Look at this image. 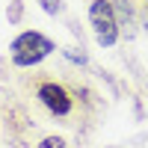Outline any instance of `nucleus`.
Returning <instances> with one entry per match:
<instances>
[{
	"mask_svg": "<svg viewBox=\"0 0 148 148\" xmlns=\"http://www.w3.org/2000/svg\"><path fill=\"white\" fill-rule=\"evenodd\" d=\"M68 59H74V62H86V56L77 53V51H68Z\"/></svg>",
	"mask_w": 148,
	"mask_h": 148,
	"instance_id": "obj_6",
	"label": "nucleus"
},
{
	"mask_svg": "<svg viewBox=\"0 0 148 148\" xmlns=\"http://www.w3.org/2000/svg\"><path fill=\"white\" fill-rule=\"evenodd\" d=\"M42 6H45V12L56 15V12H59V0H42Z\"/></svg>",
	"mask_w": 148,
	"mask_h": 148,
	"instance_id": "obj_5",
	"label": "nucleus"
},
{
	"mask_svg": "<svg viewBox=\"0 0 148 148\" xmlns=\"http://www.w3.org/2000/svg\"><path fill=\"white\" fill-rule=\"evenodd\" d=\"M89 21L95 27V39L98 45H116L119 39V21H116V12H113V3H107V0H95L89 6Z\"/></svg>",
	"mask_w": 148,
	"mask_h": 148,
	"instance_id": "obj_2",
	"label": "nucleus"
},
{
	"mask_svg": "<svg viewBox=\"0 0 148 148\" xmlns=\"http://www.w3.org/2000/svg\"><path fill=\"white\" fill-rule=\"evenodd\" d=\"M42 148H65V142L59 139V136H47V139L42 142Z\"/></svg>",
	"mask_w": 148,
	"mask_h": 148,
	"instance_id": "obj_4",
	"label": "nucleus"
},
{
	"mask_svg": "<svg viewBox=\"0 0 148 148\" xmlns=\"http://www.w3.org/2000/svg\"><path fill=\"white\" fill-rule=\"evenodd\" d=\"M39 98H42V104L51 110V113H56V116H65L71 110V98H68V92L59 83H42L39 86Z\"/></svg>",
	"mask_w": 148,
	"mask_h": 148,
	"instance_id": "obj_3",
	"label": "nucleus"
},
{
	"mask_svg": "<svg viewBox=\"0 0 148 148\" xmlns=\"http://www.w3.org/2000/svg\"><path fill=\"white\" fill-rule=\"evenodd\" d=\"M12 62L15 65H36V62H42V59L53 51V42L51 39H45L42 33H21L15 42H12Z\"/></svg>",
	"mask_w": 148,
	"mask_h": 148,
	"instance_id": "obj_1",
	"label": "nucleus"
}]
</instances>
